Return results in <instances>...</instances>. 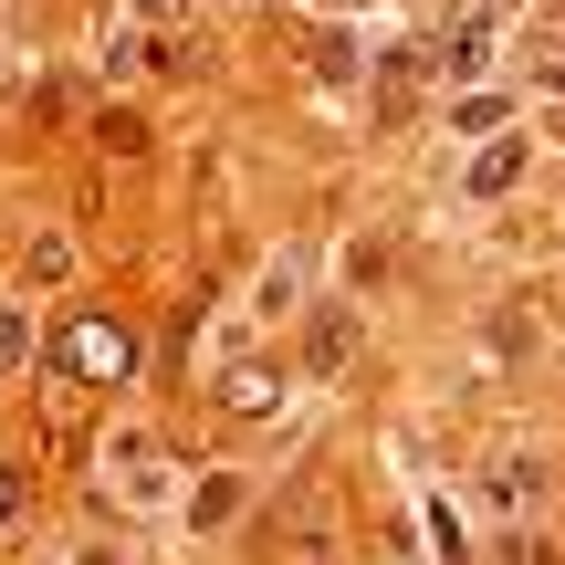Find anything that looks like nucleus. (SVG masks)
<instances>
[{"instance_id":"3","label":"nucleus","mask_w":565,"mask_h":565,"mask_svg":"<svg viewBox=\"0 0 565 565\" xmlns=\"http://www.w3.org/2000/svg\"><path fill=\"white\" fill-rule=\"evenodd\" d=\"M482 63H492V11H471L461 32L440 42V74H461V84H471V74H482Z\"/></svg>"},{"instance_id":"8","label":"nucleus","mask_w":565,"mask_h":565,"mask_svg":"<svg viewBox=\"0 0 565 565\" xmlns=\"http://www.w3.org/2000/svg\"><path fill=\"white\" fill-rule=\"evenodd\" d=\"M21 356H32V324H21V315H0V377H11Z\"/></svg>"},{"instance_id":"5","label":"nucleus","mask_w":565,"mask_h":565,"mask_svg":"<svg viewBox=\"0 0 565 565\" xmlns=\"http://www.w3.org/2000/svg\"><path fill=\"white\" fill-rule=\"evenodd\" d=\"M63 273H74V242H63V231H42V242L21 252V282H32V294H53Z\"/></svg>"},{"instance_id":"2","label":"nucleus","mask_w":565,"mask_h":565,"mask_svg":"<svg viewBox=\"0 0 565 565\" xmlns=\"http://www.w3.org/2000/svg\"><path fill=\"white\" fill-rule=\"evenodd\" d=\"M221 408H231V419H263V408H282V366H263V356L221 366Z\"/></svg>"},{"instance_id":"4","label":"nucleus","mask_w":565,"mask_h":565,"mask_svg":"<svg viewBox=\"0 0 565 565\" xmlns=\"http://www.w3.org/2000/svg\"><path fill=\"white\" fill-rule=\"evenodd\" d=\"M513 179H524V137H503V147H482V168H471V200H503Z\"/></svg>"},{"instance_id":"6","label":"nucleus","mask_w":565,"mask_h":565,"mask_svg":"<svg viewBox=\"0 0 565 565\" xmlns=\"http://www.w3.org/2000/svg\"><path fill=\"white\" fill-rule=\"evenodd\" d=\"M345 345H356V324H345V315H315V335H303V366L324 377V366H345Z\"/></svg>"},{"instance_id":"7","label":"nucleus","mask_w":565,"mask_h":565,"mask_svg":"<svg viewBox=\"0 0 565 565\" xmlns=\"http://www.w3.org/2000/svg\"><path fill=\"white\" fill-rule=\"evenodd\" d=\"M252 303H263V315H282V303H294V252H273V273H263V294H252Z\"/></svg>"},{"instance_id":"10","label":"nucleus","mask_w":565,"mask_h":565,"mask_svg":"<svg viewBox=\"0 0 565 565\" xmlns=\"http://www.w3.org/2000/svg\"><path fill=\"white\" fill-rule=\"evenodd\" d=\"M137 11H147V21H179V11H189V0H137Z\"/></svg>"},{"instance_id":"9","label":"nucleus","mask_w":565,"mask_h":565,"mask_svg":"<svg viewBox=\"0 0 565 565\" xmlns=\"http://www.w3.org/2000/svg\"><path fill=\"white\" fill-rule=\"evenodd\" d=\"M21 513V461H0V524Z\"/></svg>"},{"instance_id":"1","label":"nucleus","mask_w":565,"mask_h":565,"mask_svg":"<svg viewBox=\"0 0 565 565\" xmlns=\"http://www.w3.org/2000/svg\"><path fill=\"white\" fill-rule=\"evenodd\" d=\"M63 366H74V377H95V387H116V377H137V335L84 315L74 335H63Z\"/></svg>"}]
</instances>
